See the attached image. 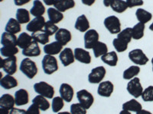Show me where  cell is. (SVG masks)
<instances>
[{
    "instance_id": "6da1fadb",
    "label": "cell",
    "mask_w": 153,
    "mask_h": 114,
    "mask_svg": "<svg viewBox=\"0 0 153 114\" xmlns=\"http://www.w3.org/2000/svg\"><path fill=\"white\" fill-rule=\"evenodd\" d=\"M19 70L23 73L28 79H32L38 74V67L36 63L28 57H25L22 61Z\"/></svg>"
},
{
    "instance_id": "7a4b0ae2",
    "label": "cell",
    "mask_w": 153,
    "mask_h": 114,
    "mask_svg": "<svg viewBox=\"0 0 153 114\" xmlns=\"http://www.w3.org/2000/svg\"><path fill=\"white\" fill-rule=\"evenodd\" d=\"M42 69H43L45 74L48 75H51L58 71V64L56 57L53 55H48L45 54L44 56L42 61Z\"/></svg>"
},
{
    "instance_id": "3957f363",
    "label": "cell",
    "mask_w": 153,
    "mask_h": 114,
    "mask_svg": "<svg viewBox=\"0 0 153 114\" xmlns=\"http://www.w3.org/2000/svg\"><path fill=\"white\" fill-rule=\"evenodd\" d=\"M34 90L38 95H42L47 99H53L54 95V89L47 82L40 81L34 84Z\"/></svg>"
},
{
    "instance_id": "277c9868",
    "label": "cell",
    "mask_w": 153,
    "mask_h": 114,
    "mask_svg": "<svg viewBox=\"0 0 153 114\" xmlns=\"http://www.w3.org/2000/svg\"><path fill=\"white\" fill-rule=\"evenodd\" d=\"M126 90L128 93L132 95L135 99L139 98L141 97L143 93V87L140 83V79L137 77L132 78L129 80V82L127 83Z\"/></svg>"
},
{
    "instance_id": "5b68a950",
    "label": "cell",
    "mask_w": 153,
    "mask_h": 114,
    "mask_svg": "<svg viewBox=\"0 0 153 114\" xmlns=\"http://www.w3.org/2000/svg\"><path fill=\"white\" fill-rule=\"evenodd\" d=\"M103 24L106 29L113 35L119 34L121 31V22H120V19L117 16H108L104 19Z\"/></svg>"
},
{
    "instance_id": "8992f818",
    "label": "cell",
    "mask_w": 153,
    "mask_h": 114,
    "mask_svg": "<svg viewBox=\"0 0 153 114\" xmlns=\"http://www.w3.org/2000/svg\"><path fill=\"white\" fill-rule=\"evenodd\" d=\"M1 60V68L7 75H13L17 71V57L16 56L5 57V59L0 58Z\"/></svg>"
},
{
    "instance_id": "52a82bcc",
    "label": "cell",
    "mask_w": 153,
    "mask_h": 114,
    "mask_svg": "<svg viewBox=\"0 0 153 114\" xmlns=\"http://www.w3.org/2000/svg\"><path fill=\"white\" fill-rule=\"evenodd\" d=\"M106 71L103 66H98L97 68H93L91 72L88 75L89 83L96 84L100 83L106 76Z\"/></svg>"
},
{
    "instance_id": "ba28073f",
    "label": "cell",
    "mask_w": 153,
    "mask_h": 114,
    "mask_svg": "<svg viewBox=\"0 0 153 114\" xmlns=\"http://www.w3.org/2000/svg\"><path fill=\"white\" fill-rule=\"evenodd\" d=\"M129 58L136 65H146L149 62V59L142 49H134L129 53Z\"/></svg>"
},
{
    "instance_id": "9c48e42d",
    "label": "cell",
    "mask_w": 153,
    "mask_h": 114,
    "mask_svg": "<svg viewBox=\"0 0 153 114\" xmlns=\"http://www.w3.org/2000/svg\"><path fill=\"white\" fill-rule=\"evenodd\" d=\"M76 98L78 100L79 103L87 110L90 109L94 102V96L88 90H84V89L77 91Z\"/></svg>"
},
{
    "instance_id": "30bf717a",
    "label": "cell",
    "mask_w": 153,
    "mask_h": 114,
    "mask_svg": "<svg viewBox=\"0 0 153 114\" xmlns=\"http://www.w3.org/2000/svg\"><path fill=\"white\" fill-rule=\"evenodd\" d=\"M99 34L95 29H89L84 35V48L93 49L94 45L99 42Z\"/></svg>"
},
{
    "instance_id": "8fae6325",
    "label": "cell",
    "mask_w": 153,
    "mask_h": 114,
    "mask_svg": "<svg viewBox=\"0 0 153 114\" xmlns=\"http://www.w3.org/2000/svg\"><path fill=\"white\" fill-rule=\"evenodd\" d=\"M45 23V18L43 16L35 17V19L31 20L29 23H28V25L26 26V30L28 31H29V32L32 33L42 31Z\"/></svg>"
},
{
    "instance_id": "7c38bea8",
    "label": "cell",
    "mask_w": 153,
    "mask_h": 114,
    "mask_svg": "<svg viewBox=\"0 0 153 114\" xmlns=\"http://www.w3.org/2000/svg\"><path fill=\"white\" fill-rule=\"evenodd\" d=\"M59 59L63 66L68 67V66L71 65V64L74 62V53L71 50V48H66L63 49L62 51L60 53Z\"/></svg>"
},
{
    "instance_id": "4fadbf2b",
    "label": "cell",
    "mask_w": 153,
    "mask_h": 114,
    "mask_svg": "<svg viewBox=\"0 0 153 114\" xmlns=\"http://www.w3.org/2000/svg\"><path fill=\"white\" fill-rule=\"evenodd\" d=\"M114 90V85L110 80L101 82L99 83L97 88V93L100 97H110Z\"/></svg>"
},
{
    "instance_id": "5bb4252c",
    "label": "cell",
    "mask_w": 153,
    "mask_h": 114,
    "mask_svg": "<svg viewBox=\"0 0 153 114\" xmlns=\"http://www.w3.org/2000/svg\"><path fill=\"white\" fill-rule=\"evenodd\" d=\"M75 60L82 64H89L91 63V56L90 52L81 48H76L74 51Z\"/></svg>"
},
{
    "instance_id": "9a60e30c",
    "label": "cell",
    "mask_w": 153,
    "mask_h": 114,
    "mask_svg": "<svg viewBox=\"0 0 153 114\" xmlns=\"http://www.w3.org/2000/svg\"><path fill=\"white\" fill-rule=\"evenodd\" d=\"M59 93L63 100L67 103H70L73 100L74 91L73 87L68 83H61L59 89Z\"/></svg>"
},
{
    "instance_id": "2e32d148",
    "label": "cell",
    "mask_w": 153,
    "mask_h": 114,
    "mask_svg": "<svg viewBox=\"0 0 153 114\" xmlns=\"http://www.w3.org/2000/svg\"><path fill=\"white\" fill-rule=\"evenodd\" d=\"M71 33L66 28H59V30L55 34L56 41L60 42L63 46L69 43L71 41Z\"/></svg>"
},
{
    "instance_id": "e0dca14e",
    "label": "cell",
    "mask_w": 153,
    "mask_h": 114,
    "mask_svg": "<svg viewBox=\"0 0 153 114\" xmlns=\"http://www.w3.org/2000/svg\"><path fill=\"white\" fill-rule=\"evenodd\" d=\"M15 101L16 105L19 106L26 105L29 102V94L28 92L25 89H19L15 93Z\"/></svg>"
},
{
    "instance_id": "ac0fdd59",
    "label": "cell",
    "mask_w": 153,
    "mask_h": 114,
    "mask_svg": "<svg viewBox=\"0 0 153 114\" xmlns=\"http://www.w3.org/2000/svg\"><path fill=\"white\" fill-rule=\"evenodd\" d=\"M16 104L15 97L9 93H5L0 97V108L11 110L13 109Z\"/></svg>"
},
{
    "instance_id": "d6986e66",
    "label": "cell",
    "mask_w": 153,
    "mask_h": 114,
    "mask_svg": "<svg viewBox=\"0 0 153 114\" xmlns=\"http://www.w3.org/2000/svg\"><path fill=\"white\" fill-rule=\"evenodd\" d=\"M44 52L48 55H56L61 53L63 50V45L58 42H54L52 43L47 44L44 46Z\"/></svg>"
},
{
    "instance_id": "ffe728a7",
    "label": "cell",
    "mask_w": 153,
    "mask_h": 114,
    "mask_svg": "<svg viewBox=\"0 0 153 114\" xmlns=\"http://www.w3.org/2000/svg\"><path fill=\"white\" fill-rule=\"evenodd\" d=\"M42 53L41 51V48L39 45H38V42L35 41H33L31 42V45L26 48L25 49L22 50V54L25 57H38Z\"/></svg>"
},
{
    "instance_id": "44dd1931",
    "label": "cell",
    "mask_w": 153,
    "mask_h": 114,
    "mask_svg": "<svg viewBox=\"0 0 153 114\" xmlns=\"http://www.w3.org/2000/svg\"><path fill=\"white\" fill-rule=\"evenodd\" d=\"M0 85L2 88L5 89V90H10V89L16 87L19 85V83L16 77L12 75H6L3 77L1 78Z\"/></svg>"
},
{
    "instance_id": "7402d4cb",
    "label": "cell",
    "mask_w": 153,
    "mask_h": 114,
    "mask_svg": "<svg viewBox=\"0 0 153 114\" xmlns=\"http://www.w3.org/2000/svg\"><path fill=\"white\" fill-rule=\"evenodd\" d=\"M74 6V0H56L54 4V7L61 12H65L68 9H73Z\"/></svg>"
},
{
    "instance_id": "603a6c76",
    "label": "cell",
    "mask_w": 153,
    "mask_h": 114,
    "mask_svg": "<svg viewBox=\"0 0 153 114\" xmlns=\"http://www.w3.org/2000/svg\"><path fill=\"white\" fill-rule=\"evenodd\" d=\"M74 28L80 32H87L90 28V22L85 15H81L76 19Z\"/></svg>"
},
{
    "instance_id": "cb8c5ba5",
    "label": "cell",
    "mask_w": 153,
    "mask_h": 114,
    "mask_svg": "<svg viewBox=\"0 0 153 114\" xmlns=\"http://www.w3.org/2000/svg\"><path fill=\"white\" fill-rule=\"evenodd\" d=\"M33 41L34 40L31 35H29L26 32H22L18 37L17 46L22 49V50H24L26 48H28Z\"/></svg>"
},
{
    "instance_id": "d4e9b609",
    "label": "cell",
    "mask_w": 153,
    "mask_h": 114,
    "mask_svg": "<svg viewBox=\"0 0 153 114\" xmlns=\"http://www.w3.org/2000/svg\"><path fill=\"white\" fill-rule=\"evenodd\" d=\"M17 39L16 35L5 31L1 36V45L2 46H17Z\"/></svg>"
},
{
    "instance_id": "484cf974",
    "label": "cell",
    "mask_w": 153,
    "mask_h": 114,
    "mask_svg": "<svg viewBox=\"0 0 153 114\" xmlns=\"http://www.w3.org/2000/svg\"><path fill=\"white\" fill-rule=\"evenodd\" d=\"M5 30L6 32L16 35L17 33H19L22 31L21 24L18 22L17 19L11 18V19H9V21H8L6 25H5Z\"/></svg>"
},
{
    "instance_id": "4316f807",
    "label": "cell",
    "mask_w": 153,
    "mask_h": 114,
    "mask_svg": "<svg viewBox=\"0 0 153 114\" xmlns=\"http://www.w3.org/2000/svg\"><path fill=\"white\" fill-rule=\"evenodd\" d=\"M101 60L110 67H116L118 63V55L116 51L107 52L101 57Z\"/></svg>"
},
{
    "instance_id": "83f0119b",
    "label": "cell",
    "mask_w": 153,
    "mask_h": 114,
    "mask_svg": "<svg viewBox=\"0 0 153 114\" xmlns=\"http://www.w3.org/2000/svg\"><path fill=\"white\" fill-rule=\"evenodd\" d=\"M123 110L129 111V112L137 113L143 110V107L138 100H136V99H132L123 104Z\"/></svg>"
},
{
    "instance_id": "f1b7e54d",
    "label": "cell",
    "mask_w": 153,
    "mask_h": 114,
    "mask_svg": "<svg viewBox=\"0 0 153 114\" xmlns=\"http://www.w3.org/2000/svg\"><path fill=\"white\" fill-rule=\"evenodd\" d=\"M30 13L35 17H40L45 13V7L40 0H35L33 6L30 10Z\"/></svg>"
},
{
    "instance_id": "f546056e",
    "label": "cell",
    "mask_w": 153,
    "mask_h": 114,
    "mask_svg": "<svg viewBox=\"0 0 153 114\" xmlns=\"http://www.w3.org/2000/svg\"><path fill=\"white\" fill-rule=\"evenodd\" d=\"M48 16L49 21L52 22L54 24H57L64 19V15L61 12L56 9L55 8H49L48 9Z\"/></svg>"
},
{
    "instance_id": "4dcf8cb0",
    "label": "cell",
    "mask_w": 153,
    "mask_h": 114,
    "mask_svg": "<svg viewBox=\"0 0 153 114\" xmlns=\"http://www.w3.org/2000/svg\"><path fill=\"white\" fill-rule=\"evenodd\" d=\"M32 104H35L42 111H46L51 107L50 103L47 98L42 95H38L32 100Z\"/></svg>"
},
{
    "instance_id": "1f68e13d",
    "label": "cell",
    "mask_w": 153,
    "mask_h": 114,
    "mask_svg": "<svg viewBox=\"0 0 153 114\" xmlns=\"http://www.w3.org/2000/svg\"><path fill=\"white\" fill-rule=\"evenodd\" d=\"M136 16L138 21L143 24L148 23L152 19V15L151 12L143 9H138L136 12Z\"/></svg>"
},
{
    "instance_id": "d6a6232c",
    "label": "cell",
    "mask_w": 153,
    "mask_h": 114,
    "mask_svg": "<svg viewBox=\"0 0 153 114\" xmlns=\"http://www.w3.org/2000/svg\"><path fill=\"white\" fill-rule=\"evenodd\" d=\"M140 68L139 67V65H132L130 66L129 68H127L126 70H125L123 74V77L124 80H130L132 78L136 77V76H137L140 73Z\"/></svg>"
},
{
    "instance_id": "836d02e7",
    "label": "cell",
    "mask_w": 153,
    "mask_h": 114,
    "mask_svg": "<svg viewBox=\"0 0 153 114\" xmlns=\"http://www.w3.org/2000/svg\"><path fill=\"white\" fill-rule=\"evenodd\" d=\"M30 12L25 9H19L16 12V19L20 24H26L30 22Z\"/></svg>"
},
{
    "instance_id": "e575fe53",
    "label": "cell",
    "mask_w": 153,
    "mask_h": 114,
    "mask_svg": "<svg viewBox=\"0 0 153 114\" xmlns=\"http://www.w3.org/2000/svg\"><path fill=\"white\" fill-rule=\"evenodd\" d=\"M110 7L113 11L117 13H123L129 8L126 2L123 0H113L110 4Z\"/></svg>"
},
{
    "instance_id": "d590c367",
    "label": "cell",
    "mask_w": 153,
    "mask_h": 114,
    "mask_svg": "<svg viewBox=\"0 0 153 114\" xmlns=\"http://www.w3.org/2000/svg\"><path fill=\"white\" fill-rule=\"evenodd\" d=\"M145 31V24L141 22L137 23L132 28V38L135 40H139L143 38Z\"/></svg>"
},
{
    "instance_id": "8d00e7d4",
    "label": "cell",
    "mask_w": 153,
    "mask_h": 114,
    "mask_svg": "<svg viewBox=\"0 0 153 114\" xmlns=\"http://www.w3.org/2000/svg\"><path fill=\"white\" fill-rule=\"evenodd\" d=\"M93 51H94V54L96 58L102 57L103 55H104L105 54L107 53V45L105 43H103V42H98L93 48Z\"/></svg>"
},
{
    "instance_id": "74e56055",
    "label": "cell",
    "mask_w": 153,
    "mask_h": 114,
    "mask_svg": "<svg viewBox=\"0 0 153 114\" xmlns=\"http://www.w3.org/2000/svg\"><path fill=\"white\" fill-rule=\"evenodd\" d=\"M1 55L5 57L16 56V54L19 53V48L17 46H2L0 49Z\"/></svg>"
},
{
    "instance_id": "f35d334b",
    "label": "cell",
    "mask_w": 153,
    "mask_h": 114,
    "mask_svg": "<svg viewBox=\"0 0 153 114\" xmlns=\"http://www.w3.org/2000/svg\"><path fill=\"white\" fill-rule=\"evenodd\" d=\"M31 37H32L34 41H35L38 43L42 44V45H45L49 42V35H47L46 33L43 32V31L42 32L38 31V32L32 33Z\"/></svg>"
},
{
    "instance_id": "ab89813d",
    "label": "cell",
    "mask_w": 153,
    "mask_h": 114,
    "mask_svg": "<svg viewBox=\"0 0 153 114\" xmlns=\"http://www.w3.org/2000/svg\"><path fill=\"white\" fill-rule=\"evenodd\" d=\"M117 38L122 40L126 43H130L132 38V28H126L117 34Z\"/></svg>"
},
{
    "instance_id": "60d3db41",
    "label": "cell",
    "mask_w": 153,
    "mask_h": 114,
    "mask_svg": "<svg viewBox=\"0 0 153 114\" xmlns=\"http://www.w3.org/2000/svg\"><path fill=\"white\" fill-rule=\"evenodd\" d=\"M65 106V100L61 97H55L52 99L51 108L54 113H59Z\"/></svg>"
},
{
    "instance_id": "b9f144b4",
    "label": "cell",
    "mask_w": 153,
    "mask_h": 114,
    "mask_svg": "<svg viewBox=\"0 0 153 114\" xmlns=\"http://www.w3.org/2000/svg\"><path fill=\"white\" fill-rule=\"evenodd\" d=\"M58 30H59V28H58V27L56 25V24L53 23L52 22L48 21L46 22L45 25V27H44L42 31L46 33V34L48 35L49 36H51V35L56 34Z\"/></svg>"
},
{
    "instance_id": "7bdbcfd3",
    "label": "cell",
    "mask_w": 153,
    "mask_h": 114,
    "mask_svg": "<svg viewBox=\"0 0 153 114\" xmlns=\"http://www.w3.org/2000/svg\"><path fill=\"white\" fill-rule=\"evenodd\" d=\"M113 45L115 48L116 51L119 53L123 52L127 50L128 48V44L126 43L125 42L122 40L119 39V38H114L113 41Z\"/></svg>"
},
{
    "instance_id": "ee69618b",
    "label": "cell",
    "mask_w": 153,
    "mask_h": 114,
    "mask_svg": "<svg viewBox=\"0 0 153 114\" xmlns=\"http://www.w3.org/2000/svg\"><path fill=\"white\" fill-rule=\"evenodd\" d=\"M142 99L145 102H153V86L146 87L141 96Z\"/></svg>"
},
{
    "instance_id": "f6af8a7d",
    "label": "cell",
    "mask_w": 153,
    "mask_h": 114,
    "mask_svg": "<svg viewBox=\"0 0 153 114\" xmlns=\"http://www.w3.org/2000/svg\"><path fill=\"white\" fill-rule=\"evenodd\" d=\"M70 110L71 114H87V109H85L80 103L71 104Z\"/></svg>"
},
{
    "instance_id": "bcb514c9",
    "label": "cell",
    "mask_w": 153,
    "mask_h": 114,
    "mask_svg": "<svg viewBox=\"0 0 153 114\" xmlns=\"http://www.w3.org/2000/svg\"><path fill=\"white\" fill-rule=\"evenodd\" d=\"M129 8H133L136 6H142L144 4L143 0H126V1Z\"/></svg>"
},
{
    "instance_id": "7dc6e473",
    "label": "cell",
    "mask_w": 153,
    "mask_h": 114,
    "mask_svg": "<svg viewBox=\"0 0 153 114\" xmlns=\"http://www.w3.org/2000/svg\"><path fill=\"white\" fill-rule=\"evenodd\" d=\"M40 110L35 104H32L26 110V114H40Z\"/></svg>"
},
{
    "instance_id": "c3c4849f",
    "label": "cell",
    "mask_w": 153,
    "mask_h": 114,
    "mask_svg": "<svg viewBox=\"0 0 153 114\" xmlns=\"http://www.w3.org/2000/svg\"><path fill=\"white\" fill-rule=\"evenodd\" d=\"M9 114H26V110L23 109H18V108H13L9 111Z\"/></svg>"
},
{
    "instance_id": "681fc988",
    "label": "cell",
    "mask_w": 153,
    "mask_h": 114,
    "mask_svg": "<svg viewBox=\"0 0 153 114\" xmlns=\"http://www.w3.org/2000/svg\"><path fill=\"white\" fill-rule=\"evenodd\" d=\"M31 0H14V3L17 6H22V5L28 3Z\"/></svg>"
},
{
    "instance_id": "f907efd6",
    "label": "cell",
    "mask_w": 153,
    "mask_h": 114,
    "mask_svg": "<svg viewBox=\"0 0 153 114\" xmlns=\"http://www.w3.org/2000/svg\"><path fill=\"white\" fill-rule=\"evenodd\" d=\"M81 2L84 5H87V6H91L92 5H94L96 0H81Z\"/></svg>"
},
{
    "instance_id": "816d5d0a",
    "label": "cell",
    "mask_w": 153,
    "mask_h": 114,
    "mask_svg": "<svg viewBox=\"0 0 153 114\" xmlns=\"http://www.w3.org/2000/svg\"><path fill=\"white\" fill-rule=\"evenodd\" d=\"M56 0H43V2H45V4L46 5H48V6H50V5H54V2H55Z\"/></svg>"
},
{
    "instance_id": "f5cc1de1",
    "label": "cell",
    "mask_w": 153,
    "mask_h": 114,
    "mask_svg": "<svg viewBox=\"0 0 153 114\" xmlns=\"http://www.w3.org/2000/svg\"><path fill=\"white\" fill-rule=\"evenodd\" d=\"M113 0H103V5L105 7H109L110 6V4Z\"/></svg>"
},
{
    "instance_id": "db71d44e",
    "label": "cell",
    "mask_w": 153,
    "mask_h": 114,
    "mask_svg": "<svg viewBox=\"0 0 153 114\" xmlns=\"http://www.w3.org/2000/svg\"><path fill=\"white\" fill-rule=\"evenodd\" d=\"M136 114H152L150 111L146 110H141L140 111L136 113Z\"/></svg>"
},
{
    "instance_id": "11a10c76",
    "label": "cell",
    "mask_w": 153,
    "mask_h": 114,
    "mask_svg": "<svg viewBox=\"0 0 153 114\" xmlns=\"http://www.w3.org/2000/svg\"><path fill=\"white\" fill-rule=\"evenodd\" d=\"M9 110H7L5 109H0V114H9Z\"/></svg>"
},
{
    "instance_id": "9f6ffc18",
    "label": "cell",
    "mask_w": 153,
    "mask_h": 114,
    "mask_svg": "<svg viewBox=\"0 0 153 114\" xmlns=\"http://www.w3.org/2000/svg\"><path fill=\"white\" fill-rule=\"evenodd\" d=\"M119 114H132V113H131L129 112V111L124 110H123L121 111V112H120Z\"/></svg>"
},
{
    "instance_id": "6f0895ef",
    "label": "cell",
    "mask_w": 153,
    "mask_h": 114,
    "mask_svg": "<svg viewBox=\"0 0 153 114\" xmlns=\"http://www.w3.org/2000/svg\"><path fill=\"white\" fill-rule=\"evenodd\" d=\"M57 114H71V112H67V111H65V112H59L57 113Z\"/></svg>"
},
{
    "instance_id": "680465c9",
    "label": "cell",
    "mask_w": 153,
    "mask_h": 114,
    "mask_svg": "<svg viewBox=\"0 0 153 114\" xmlns=\"http://www.w3.org/2000/svg\"><path fill=\"white\" fill-rule=\"evenodd\" d=\"M149 30H151V31H153V22L152 23L151 25H150V26H149Z\"/></svg>"
},
{
    "instance_id": "91938a15",
    "label": "cell",
    "mask_w": 153,
    "mask_h": 114,
    "mask_svg": "<svg viewBox=\"0 0 153 114\" xmlns=\"http://www.w3.org/2000/svg\"><path fill=\"white\" fill-rule=\"evenodd\" d=\"M151 62H152V71H153V57H152V58Z\"/></svg>"
}]
</instances>
